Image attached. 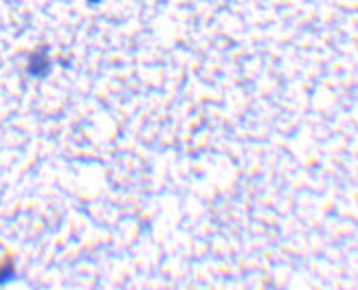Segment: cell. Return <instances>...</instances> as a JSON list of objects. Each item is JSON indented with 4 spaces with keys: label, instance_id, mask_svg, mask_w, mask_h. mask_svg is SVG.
Here are the masks:
<instances>
[{
    "label": "cell",
    "instance_id": "3957f363",
    "mask_svg": "<svg viewBox=\"0 0 358 290\" xmlns=\"http://www.w3.org/2000/svg\"><path fill=\"white\" fill-rule=\"evenodd\" d=\"M88 3H90V5H97V3H101V0H88Z\"/></svg>",
    "mask_w": 358,
    "mask_h": 290
},
{
    "label": "cell",
    "instance_id": "7a4b0ae2",
    "mask_svg": "<svg viewBox=\"0 0 358 290\" xmlns=\"http://www.w3.org/2000/svg\"><path fill=\"white\" fill-rule=\"evenodd\" d=\"M15 277V264H13V257L7 255L0 259V286L9 284Z\"/></svg>",
    "mask_w": 358,
    "mask_h": 290
},
{
    "label": "cell",
    "instance_id": "6da1fadb",
    "mask_svg": "<svg viewBox=\"0 0 358 290\" xmlns=\"http://www.w3.org/2000/svg\"><path fill=\"white\" fill-rule=\"evenodd\" d=\"M51 68H53V62H51V57H49V49H46L44 44L29 53L27 73L31 75V78L42 80V78H46V75L51 73Z\"/></svg>",
    "mask_w": 358,
    "mask_h": 290
}]
</instances>
